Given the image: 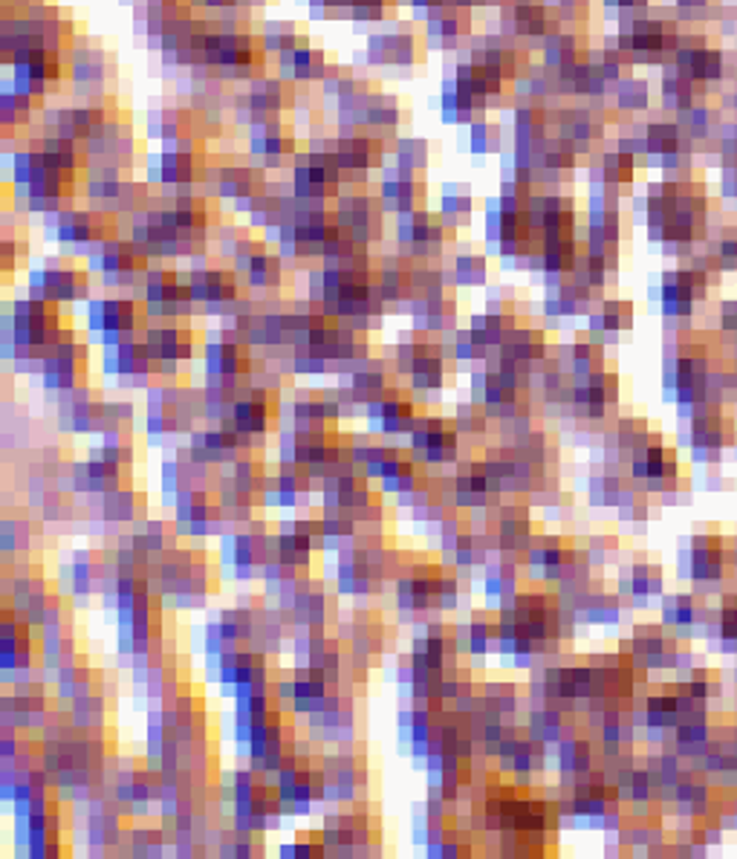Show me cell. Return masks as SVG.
<instances>
[{
	"instance_id": "6da1fadb",
	"label": "cell",
	"mask_w": 737,
	"mask_h": 859,
	"mask_svg": "<svg viewBox=\"0 0 737 859\" xmlns=\"http://www.w3.org/2000/svg\"><path fill=\"white\" fill-rule=\"evenodd\" d=\"M205 171H209L205 137H194L162 145V151L153 153L145 166V180L157 191L180 194V191L203 189Z\"/></svg>"
},
{
	"instance_id": "7a4b0ae2",
	"label": "cell",
	"mask_w": 737,
	"mask_h": 859,
	"mask_svg": "<svg viewBox=\"0 0 737 859\" xmlns=\"http://www.w3.org/2000/svg\"><path fill=\"white\" fill-rule=\"evenodd\" d=\"M46 229L55 244L70 252L67 258H87L93 246H99L110 235L119 232V218L102 209H76L70 205L64 212L46 214Z\"/></svg>"
},
{
	"instance_id": "3957f363",
	"label": "cell",
	"mask_w": 737,
	"mask_h": 859,
	"mask_svg": "<svg viewBox=\"0 0 737 859\" xmlns=\"http://www.w3.org/2000/svg\"><path fill=\"white\" fill-rule=\"evenodd\" d=\"M296 96V84L284 82L278 73H260L252 82L241 84V91L232 96V123L237 128H249L258 119H273V116H287L289 105Z\"/></svg>"
},
{
	"instance_id": "277c9868",
	"label": "cell",
	"mask_w": 737,
	"mask_h": 859,
	"mask_svg": "<svg viewBox=\"0 0 737 859\" xmlns=\"http://www.w3.org/2000/svg\"><path fill=\"white\" fill-rule=\"evenodd\" d=\"M335 226L348 232L359 246L371 250L385 237V209L380 203V194H371L365 185H344L339 198L333 200Z\"/></svg>"
},
{
	"instance_id": "5b68a950",
	"label": "cell",
	"mask_w": 737,
	"mask_h": 859,
	"mask_svg": "<svg viewBox=\"0 0 737 859\" xmlns=\"http://www.w3.org/2000/svg\"><path fill=\"white\" fill-rule=\"evenodd\" d=\"M289 189L305 203L333 205L339 191L344 189V171L339 168L333 153L328 151H301L289 166Z\"/></svg>"
},
{
	"instance_id": "8992f818",
	"label": "cell",
	"mask_w": 737,
	"mask_h": 859,
	"mask_svg": "<svg viewBox=\"0 0 737 859\" xmlns=\"http://www.w3.org/2000/svg\"><path fill=\"white\" fill-rule=\"evenodd\" d=\"M26 296L53 305H87L90 301V269L76 266L73 261H46L44 266L30 269Z\"/></svg>"
},
{
	"instance_id": "52a82bcc",
	"label": "cell",
	"mask_w": 737,
	"mask_h": 859,
	"mask_svg": "<svg viewBox=\"0 0 737 859\" xmlns=\"http://www.w3.org/2000/svg\"><path fill=\"white\" fill-rule=\"evenodd\" d=\"M12 87L39 102L58 87L67 76V59L64 50H50V46H30L12 55Z\"/></svg>"
},
{
	"instance_id": "ba28073f",
	"label": "cell",
	"mask_w": 737,
	"mask_h": 859,
	"mask_svg": "<svg viewBox=\"0 0 737 859\" xmlns=\"http://www.w3.org/2000/svg\"><path fill=\"white\" fill-rule=\"evenodd\" d=\"M449 226L440 221V214L431 209L396 214L394 241L396 252H403L410 261H437L449 250Z\"/></svg>"
},
{
	"instance_id": "9c48e42d",
	"label": "cell",
	"mask_w": 737,
	"mask_h": 859,
	"mask_svg": "<svg viewBox=\"0 0 737 859\" xmlns=\"http://www.w3.org/2000/svg\"><path fill=\"white\" fill-rule=\"evenodd\" d=\"M246 151H249L252 162H258L269 171V168H289L305 148L298 142L296 125L284 116H273V119H258L246 128Z\"/></svg>"
},
{
	"instance_id": "30bf717a",
	"label": "cell",
	"mask_w": 737,
	"mask_h": 859,
	"mask_svg": "<svg viewBox=\"0 0 737 859\" xmlns=\"http://www.w3.org/2000/svg\"><path fill=\"white\" fill-rule=\"evenodd\" d=\"M333 157L344 171V185H367L373 171L385 168L388 139L376 137L371 130H339Z\"/></svg>"
},
{
	"instance_id": "8fae6325",
	"label": "cell",
	"mask_w": 737,
	"mask_h": 859,
	"mask_svg": "<svg viewBox=\"0 0 737 859\" xmlns=\"http://www.w3.org/2000/svg\"><path fill=\"white\" fill-rule=\"evenodd\" d=\"M67 82L82 99H99L110 96L116 82V62L99 44H76L67 53Z\"/></svg>"
},
{
	"instance_id": "7c38bea8",
	"label": "cell",
	"mask_w": 737,
	"mask_h": 859,
	"mask_svg": "<svg viewBox=\"0 0 737 859\" xmlns=\"http://www.w3.org/2000/svg\"><path fill=\"white\" fill-rule=\"evenodd\" d=\"M84 153H87V162H110V166L128 171L139 160V139L133 123L122 114L107 116L105 123L87 137Z\"/></svg>"
},
{
	"instance_id": "4fadbf2b",
	"label": "cell",
	"mask_w": 737,
	"mask_h": 859,
	"mask_svg": "<svg viewBox=\"0 0 737 859\" xmlns=\"http://www.w3.org/2000/svg\"><path fill=\"white\" fill-rule=\"evenodd\" d=\"M267 168H260L258 162L221 160L209 162L203 191H209V194L217 200H232V203H237V200L258 194V191L267 189Z\"/></svg>"
},
{
	"instance_id": "5bb4252c",
	"label": "cell",
	"mask_w": 737,
	"mask_h": 859,
	"mask_svg": "<svg viewBox=\"0 0 737 859\" xmlns=\"http://www.w3.org/2000/svg\"><path fill=\"white\" fill-rule=\"evenodd\" d=\"M423 53H419L417 32L403 23H388L385 30L373 32L365 46V64L367 67L382 70H408L419 64Z\"/></svg>"
},
{
	"instance_id": "9a60e30c",
	"label": "cell",
	"mask_w": 737,
	"mask_h": 859,
	"mask_svg": "<svg viewBox=\"0 0 737 859\" xmlns=\"http://www.w3.org/2000/svg\"><path fill=\"white\" fill-rule=\"evenodd\" d=\"M382 209L388 214H405L417 212V209H428V185L419 174H410L403 168H385L382 180L376 185Z\"/></svg>"
},
{
	"instance_id": "2e32d148",
	"label": "cell",
	"mask_w": 737,
	"mask_h": 859,
	"mask_svg": "<svg viewBox=\"0 0 737 859\" xmlns=\"http://www.w3.org/2000/svg\"><path fill=\"white\" fill-rule=\"evenodd\" d=\"M148 137L157 139L160 145L180 142V139H194V137H209L203 128V119L197 116V110L183 105H160L148 110V123H145Z\"/></svg>"
},
{
	"instance_id": "e0dca14e",
	"label": "cell",
	"mask_w": 737,
	"mask_h": 859,
	"mask_svg": "<svg viewBox=\"0 0 737 859\" xmlns=\"http://www.w3.org/2000/svg\"><path fill=\"white\" fill-rule=\"evenodd\" d=\"M426 44L431 50H460L474 39V21L471 9L440 7L426 18Z\"/></svg>"
},
{
	"instance_id": "ac0fdd59",
	"label": "cell",
	"mask_w": 737,
	"mask_h": 859,
	"mask_svg": "<svg viewBox=\"0 0 737 859\" xmlns=\"http://www.w3.org/2000/svg\"><path fill=\"white\" fill-rule=\"evenodd\" d=\"M330 67L328 53L316 46L312 41L305 44L289 46L287 53L275 55V70L284 82L296 84V87H305V84H319L324 78Z\"/></svg>"
},
{
	"instance_id": "d6986e66",
	"label": "cell",
	"mask_w": 737,
	"mask_h": 859,
	"mask_svg": "<svg viewBox=\"0 0 737 859\" xmlns=\"http://www.w3.org/2000/svg\"><path fill=\"white\" fill-rule=\"evenodd\" d=\"M442 278L451 287H483L489 278L487 255L474 244H455L442 255Z\"/></svg>"
},
{
	"instance_id": "ffe728a7",
	"label": "cell",
	"mask_w": 737,
	"mask_h": 859,
	"mask_svg": "<svg viewBox=\"0 0 737 859\" xmlns=\"http://www.w3.org/2000/svg\"><path fill=\"white\" fill-rule=\"evenodd\" d=\"M469 55L466 59H471V62H478L483 64V67H489L492 73H498V76H503L506 82L510 78H515L521 70H517V50L510 44V39L506 35H494V32H489V35H483V39H474L469 41Z\"/></svg>"
},
{
	"instance_id": "44dd1931",
	"label": "cell",
	"mask_w": 737,
	"mask_h": 859,
	"mask_svg": "<svg viewBox=\"0 0 737 859\" xmlns=\"http://www.w3.org/2000/svg\"><path fill=\"white\" fill-rule=\"evenodd\" d=\"M449 76L455 78L457 84H463L466 91H469L474 99L483 102V105H487V110L492 105H498V102L503 99V93H506V78L498 76V73H492V70L483 67V64L471 62V59L457 62L455 67H451Z\"/></svg>"
},
{
	"instance_id": "7402d4cb",
	"label": "cell",
	"mask_w": 737,
	"mask_h": 859,
	"mask_svg": "<svg viewBox=\"0 0 737 859\" xmlns=\"http://www.w3.org/2000/svg\"><path fill=\"white\" fill-rule=\"evenodd\" d=\"M437 110H440V119L446 125H471L487 114V105L474 99L463 84L446 76L440 84V96H437Z\"/></svg>"
},
{
	"instance_id": "603a6c76",
	"label": "cell",
	"mask_w": 737,
	"mask_h": 859,
	"mask_svg": "<svg viewBox=\"0 0 737 859\" xmlns=\"http://www.w3.org/2000/svg\"><path fill=\"white\" fill-rule=\"evenodd\" d=\"M197 9L191 7V0H139L133 9V23L145 39H157L171 21H180L185 15H194Z\"/></svg>"
},
{
	"instance_id": "cb8c5ba5",
	"label": "cell",
	"mask_w": 737,
	"mask_h": 859,
	"mask_svg": "<svg viewBox=\"0 0 737 859\" xmlns=\"http://www.w3.org/2000/svg\"><path fill=\"white\" fill-rule=\"evenodd\" d=\"M232 426L237 434L244 437H269V426H273V403L269 400H260L246 389H241V394L235 396V405H232Z\"/></svg>"
},
{
	"instance_id": "d4e9b609",
	"label": "cell",
	"mask_w": 737,
	"mask_h": 859,
	"mask_svg": "<svg viewBox=\"0 0 737 859\" xmlns=\"http://www.w3.org/2000/svg\"><path fill=\"white\" fill-rule=\"evenodd\" d=\"M284 269L287 266H284L281 255L273 246H267L237 275H241V284H244L246 293H275L284 284Z\"/></svg>"
},
{
	"instance_id": "484cf974",
	"label": "cell",
	"mask_w": 737,
	"mask_h": 859,
	"mask_svg": "<svg viewBox=\"0 0 737 859\" xmlns=\"http://www.w3.org/2000/svg\"><path fill=\"white\" fill-rule=\"evenodd\" d=\"M437 214L440 221L449 226V232L455 229H466L474 218V194L466 183H446L440 189V198H437Z\"/></svg>"
},
{
	"instance_id": "4316f807",
	"label": "cell",
	"mask_w": 737,
	"mask_h": 859,
	"mask_svg": "<svg viewBox=\"0 0 737 859\" xmlns=\"http://www.w3.org/2000/svg\"><path fill=\"white\" fill-rule=\"evenodd\" d=\"M399 125H403V105H399V99L376 87V91L371 93V99H367L365 130H371V134H376V137L382 139H388L394 137Z\"/></svg>"
},
{
	"instance_id": "83f0119b",
	"label": "cell",
	"mask_w": 737,
	"mask_h": 859,
	"mask_svg": "<svg viewBox=\"0 0 737 859\" xmlns=\"http://www.w3.org/2000/svg\"><path fill=\"white\" fill-rule=\"evenodd\" d=\"M39 102L26 96V93L15 91L12 82H3L0 87V125H3V137L18 134V128L32 123V114L39 110Z\"/></svg>"
},
{
	"instance_id": "f1b7e54d",
	"label": "cell",
	"mask_w": 737,
	"mask_h": 859,
	"mask_svg": "<svg viewBox=\"0 0 737 859\" xmlns=\"http://www.w3.org/2000/svg\"><path fill=\"white\" fill-rule=\"evenodd\" d=\"M305 41H310V35L296 21H264L258 30V44L267 55H281L289 46L305 44Z\"/></svg>"
},
{
	"instance_id": "f546056e",
	"label": "cell",
	"mask_w": 737,
	"mask_h": 859,
	"mask_svg": "<svg viewBox=\"0 0 737 859\" xmlns=\"http://www.w3.org/2000/svg\"><path fill=\"white\" fill-rule=\"evenodd\" d=\"M319 87L324 99H333L335 105H339V102L353 96V93L371 87V82H367L365 76H359L356 70L348 67V64H330L324 78L319 82Z\"/></svg>"
},
{
	"instance_id": "4dcf8cb0",
	"label": "cell",
	"mask_w": 737,
	"mask_h": 859,
	"mask_svg": "<svg viewBox=\"0 0 737 859\" xmlns=\"http://www.w3.org/2000/svg\"><path fill=\"white\" fill-rule=\"evenodd\" d=\"M321 99H324L321 93L301 91V87H296V96H292V105H289V114L287 116H289V123L296 125V130L298 128L307 130V137L328 125V119H324V105H321Z\"/></svg>"
},
{
	"instance_id": "1f68e13d",
	"label": "cell",
	"mask_w": 737,
	"mask_h": 859,
	"mask_svg": "<svg viewBox=\"0 0 737 859\" xmlns=\"http://www.w3.org/2000/svg\"><path fill=\"white\" fill-rule=\"evenodd\" d=\"M394 166L410 171V174H419L431 166V142L423 137H396L394 142Z\"/></svg>"
},
{
	"instance_id": "d6a6232c",
	"label": "cell",
	"mask_w": 737,
	"mask_h": 859,
	"mask_svg": "<svg viewBox=\"0 0 737 859\" xmlns=\"http://www.w3.org/2000/svg\"><path fill=\"white\" fill-rule=\"evenodd\" d=\"M102 507L99 512L105 516L107 524H130L137 518V492L133 489L116 487L110 492L99 495Z\"/></svg>"
},
{
	"instance_id": "836d02e7",
	"label": "cell",
	"mask_w": 737,
	"mask_h": 859,
	"mask_svg": "<svg viewBox=\"0 0 737 859\" xmlns=\"http://www.w3.org/2000/svg\"><path fill=\"white\" fill-rule=\"evenodd\" d=\"M558 764H562L564 776L590 773V764H594V746H590V741H578V738H564V741H558Z\"/></svg>"
},
{
	"instance_id": "e575fe53",
	"label": "cell",
	"mask_w": 737,
	"mask_h": 859,
	"mask_svg": "<svg viewBox=\"0 0 737 859\" xmlns=\"http://www.w3.org/2000/svg\"><path fill=\"white\" fill-rule=\"evenodd\" d=\"M503 148V128L487 116H480L478 123L469 125V151L474 157H489Z\"/></svg>"
},
{
	"instance_id": "d590c367",
	"label": "cell",
	"mask_w": 737,
	"mask_h": 859,
	"mask_svg": "<svg viewBox=\"0 0 737 859\" xmlns=\"http://www.w3.org/2000/svg\"><path fill=\"white\" fill-rule=\"evenodd\" d=\"M564 732V718L558 709H535L530 721H526V735L541 741V744H555V741H562Z\"/></svg>"
},
{
	"instance_id": "8d00e7d4",
	"label": "cell",
	"mask_w": 737,
	"mask_h": 859,
	"mask_svg": "<svg viewBox=\"0 0 737 859\" xmlns=\"http://www.w3.org/2000/svg\"><path fill=\"white\" fill-rule=\"evenodd\" d=\"M30 258V244L23 229H3V244H0V261H3V275L18 273Z\"/></svg>"
},
{
	"instance_id": "74e56055",
	"label": "cell",
	"mask_w": 737,
	"mask_h": 859,
	"mask_svg": "<svg viewBox=\"0 0 737 859\" xmlns=\"http://www.w3.org/2000/svg\"><path fill=\"white\" fill-rule=\"evenodd\" d=\"M466 628H469V655L483 662V657L494 646V625L489 623V616L483 611H474Z\"/></svg>"
},
{
	"instance_id": "f35d334b",
	"label": "cell",
	"mask_w": 737,
	"mask_h": 859,
	"mask_svg": "<svg viewBox=\"0 0 737 859\" xmlns=\"http://www.w3.org/2000/svg\"><path fill=\"white\" fill-rule=\"evenodd\" d=\"M396 3H399V0H353V7H350V21L382 23L391 15V9H394Z\"/></svg>"
},
{
	"instance_id": "ab89813d",
	"label": "cell",
	"mask_w": 737,
	"mask_h": 859,
	"mask_svg": "<svg viewBox=\"0 0 737 859\" xmlns=\"http://www.w3.org/2000/svg\"><path fill=\"white\" fill-rule=\"evenodd\" d=\"M463 605V594H460V579L455 573L442 571L440 585H437V611H457Z\"/></svg>"
},
{
	"instance_id": "60d3db41",
	"label": "cell",
	"mask_w": 737,
	"mask_h": 859,
	"mask_svg": "<svg viewBox=\"0 0 737 859\" xmlns=\"http://www.w3.org/2000/svg\"><path fill=\"white\" fill-rule=\"evenodd\" d=\"M631 591L637 600L639 596L648 600L651 594H656V591H660V568H654V564H637V568H633Z\"/></svg>"
},
{
	"instance_id": "b9f144b4",
	"label": "cell",
	"mask_w": 737,
	"mask_h": 859,
	"mask_svg": "<svg viewBox=\"0 0 737 859\" xmlns=\"http://www.w3.org/2000/svg\"><path fill=\"white\" fill-rule=\"evenodd\" d=\"M312 21H339V18H350V7L353 0H307Z\"/></svg>"
},
{
	"instance_id": "7bdbcfd3",
	"label": "cell",
	"mask_w": 737,
	"mask_h": 859,
	"mask_svg": "<svg viewBox=\"0 0 737 859\" xmlns=\"http://www.w3.org/2000/svg\"><path fill=\"white\" fill-rule=\"evenodd\" d=\"M278 853H281L284 859H310V857H324L328 853V848H324V842H316V839H296V842H284L281 848H278Z\"/></svg>"
},
{
	"instance_id": "ee69618b",
	"label": "cell",
	"mask_w": 737,
	"mask_h": 859,
	"mask_svg": "<svg viewBox=\"0 0 737 859\" xmlns=\"http://www.w3.org/2000/svg\"><path fill=\"white\" fill-rule=\"evenodd\" d=\"M723 637L737 643V596H729L723 605Z\"/></svg>"
},
{
	"instance_id": "f6af8a7d",
	"label": "cell",
	"mask_w": 737,
	"mask_h": 859,
	"mask_svg": "<svg viewBox=\"0 0 737 859\" xmlns=\"http://www.w3.org/2000/svg\"><path fill=\"white\" fill-rule=\"evenodd\" d=\"M399 3H408V7L414 9V15L423 18V21H426V18L431 15L434 9L449 7V3H446V0H399Z\"/></svg>"
},
{
	"instance_id": "bcb514c9",
	"label": "cell",
	"mask_w": 737,
	"mask_h": 859,
	"mask_svg": "<svg viewBox=\"0 0 737 859\" xmlns=\"http://www.w3.org/2000/svg\"><path fill=\"white\" fill-rule=\"evenodd\" d=\"M235 0H191V7L194 9H209V12H221V9L232 7Z\"/></svg>"
},
{
	"instance_id": "7dc6e473",
	"label": "cell",
	"mask_w": 737,
	"mask_h": 859,
	"mask_svg": "<svg viewBox=\"0 0 737 859\" xmlns=\"http://www.w3.org/2000/svg\"><path fill=\"white\" fill-rule=\"evenodd\" d=\"M237 7H246V9H260L267 0H235Z\"/></svg>"
}]
</instances>
